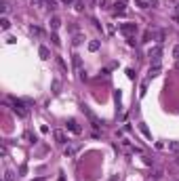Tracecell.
Returning a JSON list of instances; mask_svg holds the SVG:
<instances>
[{
    "label": "cell",
    "mask_w": 179,
    "mask_h": 181,
    "mask_svg": "<svg viewBox=\"0 0 179 181\" xmlns=\"http://www.w3.org/2000/svg\"><path fill=\"white\" fill-rule=\"evenodd\" d=\"M65 126H68V131H72L74 135H80V126H78L76 120H68V122H65Z\"/></svg>",
    "instance_id": "6"
},
{
    "label": "cell",
    "mask_w": 179,
    "mask_h": 181,
    "mask_svg": "<svg viewBox=\"0 0 179 181\" xmlns=\"http://www.w3.org/2000/svg\"><path fill=\"white\" fill-rule=\"evenodd\" d=\"M59 86H61V82L59 80H53V93H59Z\"/></svg>",
    "instance_id": "21"
},
{
    "label": "cell",
    "mask_w": 179,
    "mask_h": 181,
    "mask_svg": "<svg viewBox=\"0 0 179 181\" xmlns=\"http://www.w3.org/2000/svg\"><path fill=\"white\" fill-rule=\"evenodd\" d=\"M26 139H28L30 143H36V137L32 135V131H26Z\"/></svg>",
    "instance_id": "18"
},
{
    "label": "cell",
    "mask_w": 179,
    "mask_h": 181,
    "mask_svg": "<svg viewBox=\"0 0 179 181\" xmlns=\"http://www.w3.org/2000/svg\"><path fill=\"white\" fill-rule=\"evenodd\" d=\"M49 23H51V30L55 32V30H59V26H61V19L55 15V17H51V21H49Z\"/></svg>",
    "instance_id": "11"
},
{
    "label": "cell",
    "mask_w": 179,
    "mask_h": 181,
    "mask_svg": "<svg viewBox=\"0 0 179 181\" xmlns=\"http://www.w3.org/2000/svg\"><path fill=\"white\" fill-rule=\"evenodd\" d=\"M162 175H164V173H162V171H160V169H158V171H154V179H160V177H162Z\"/></svg>",
    "instance_id": "28"
},
{
    "label": "cell",
    "mask_w": 179,
    "mask_h": 181,
    "mask_svg": "<svg viewBox=\"0 0 179 181\" xmlns=\"http://www.w3.org/2000/svg\"><path fill=\"white\" fill-rule=\"evenodd\" d=\"M88 51H99V40H91V42H88Z\"/></svg>",
    "instance_id": "14"
},
{
    "label": "cell",
    "mask_w": 179,
    "mask_h": 181,
    "mask_svg": "<svg viewBox=\"0 0 179 181\" xmlns=\"http://www.w3.org/2000/svg\"><path fill=\"white\" fill-rule=\"evenodd\" d=\"M0 28H2V30H4V32H7V30H9V28H11V21H9V19H7V17H2V19H0Z\"/></svg>",
    "instance_id": "13"
},
{
    "label": "cell",
    "mask_w": 179,
    "mask_h": 181,
    "mask_svg": "<svg viewBox=\"0 0 179 181\" xmlns=\"http://www.w3.org/2000/svg\"><path fill=\"white\" fill-rule=\"evenodd\" d=\"M80 109H82V114L88 118V122H91V126H93V128H99V126H101V120H99V118L93 114V112H91V107H88V105H84V103H82V105H80Z\"/></svg>",
    "instance_id": "1"
},
{
    "label": "cell",
    "mask_w": 179,
    "mask_h": 181,
    "mask_svg": "<svg viewBox=\"0 0 179 181\" xmlns=\"http://www.w3.org/2000/svg\"><path fill=\"white\" fill-rule=\"evenodd\" d=\"M47 7H49L51 11H55V9H57V2H53V0H49V2H47Z\"/></svg>",
    "instance_id": "27"
},
{
    "label": "cell",
    "mask_w": 179,
    "mask_h": 181,
    "mask_svg": "<svg viewBox=\"0 0 179 181\" xmlns=\"http://www.w3.org/2000/svg\"><path fill=\"white\" fill-rule=\"evenodd\" d=\"M74 9H76V11H82V9H84V4H82V0H76V4H74Z\"/></svg>",
    "instance_id": "25"
},
{
    "label": "cell",
    "mask_w": 179,
    "mask_h": 181,
    "mask_svg": "<svg viewBox=\"0 0 179 181\" xmlns=\"http://www.w3.org/2000/svg\"><path fill=\"white\" fill-rule=\"evenodd\" d=\"M177 164H179V158H177Z\"/></svg>",
    "instance_id": "33"
},
{
    "label": "cell",
    "mask_w": 179,
    "mask_h": 181,
    "mask_svg": "<svg viewBox=\"0 0 179 181\" xmlns=\"http://www.w3.org/2000/svg\"><path fill=\"white\" fill-rule=\"evenodd\" d=\"M13 112L19 118H28V107H26L23 101H19V99H13Z\"/></svg>",
    "instance_id": "3"
},
{
    "label": "cell",
    "mask_w": 179,
    "mask_h": 181,
    "mask_svg": "<svg viewBox=\"0 0 179 181\" xmlns=\"http://www.w3.org/2000/svg\"><path fill=\"white\" fill-rule=\"evenodd\" d=\"M152 36H154V32H152V30H148V32L143 34V40H141V42H150V38H152Z\"/></svg>",
    "instance_id": "19"
},
{
    "label": "cell",
    "mask_w": 179,
    "mask_h": 181,
    "mask_svg": "<svg viewBox=\"0 0 179 181\" xmlns=\"http://www.w3.org/2000/svg\"><path fill=\"white\" fill-rule=\"evenodd\" d=\"M177 11H179V7H177Z\"/></svg>",
    "instance_id": "34"
},
{
    "label": "cell",
    "mask_w": 179,
    "mask_h": 181,
    "mask_svg": "<svg viewBox=\"0 0 179 181\" xmlns=\"http://www.w3.org/2000/svg\"><path fill=\"white\" fill-rule=\"evenodd\" d=\"M38 55H40V59H44V61H47V59H51V51H49L47 47H44V44L38 49Z\"/></svg>",
    "instance_id": "7"
},
{
    "label": "cell",
    "mask_w": 179,
    "mask_h": 181,
    "mask_svg": "<svg viewBox=\"0 0 179 181\" xmlns=\"http://www.w3.org/2000/svg\"><path fill=\"white\" fill-rule=\"evenodd\" d=\"M177 67H179V65H177Z\"/></svg>",
    "instance_id": "35"
},
{
    "label": "cell",
    "mask_w": 179,
    "mask_h": 181,
    "mask_svg": "<svg viewBox=\"0 0 179 181\" xmlns=\"http://www.w3.org/2000/svg\"><path fill=\"white\" fill-rule=\"evenodd\" d=\"M173 57L179 59V44H175V47H173Z\"/></svg>",
    "instance_id": "26"
},
{
    "label": "cell",
    "mask_w": 179,
    "mask_h": 181,
    "mask_svg": "<svg viewBox=\"0 0 179 181\" xmlns=\"http://www.w3.org/2000/svg\"><path fill=\"white\" fill-rule=\"evenodd\" d=\"M135 2H137L139 9H148V2H145V0H135Z\"/></svg>",
    "instance_id": "24"
},
{
    "label": "cell",
    "mask_w": 179,
    "mask_h": 181,
    "mask_svg": "<svg viewBox=\"0 0 179 181\" xmlns=\"http://www.w3.org/2000/svg\"><path fill=\"white\" fill-rule=\"evenodd\" d=\"M74 0H61V4H72Z\"/></svg>",
    "instance_id": "32"
},
{
    "label": "cell",
    "mask_w": 179,
    "mask_h": 181,
    "mask_svg": "<svg viewBox=\"0 0 179 181\" xmlns=\"http://www.w3.org/2000/svg\"><path fill=\"white\" fill-rule=\"evenodd\" d=\"M169 150L177 154V152H179V141H171V143H169Z\"/></svg>",
    "instance_id": "17"
},
{
    "label": "cell",
    "mask_w": 179,
    "mask_h": 181,
    "mask_svg": "<svg viewBox=\"0 0 179 181\" xmlns=\"http://www.w3.org/2000/svg\"><path fill=\"white\" fill-rule=\"evenodd\" d=\"M160 74V65H150V72H148V80L150 78H156Z\"/></svg>",
    "instance_id": "8"
},
{
    "label": "cell",
    "mask_w": 179,
    "mask_h": 181,
    "mask_svg": "<svg viewBox=\"0 0 179 181\" xmlns=\"http://www.w3.org/2000/svg\"><path fill=\"white\" fill-rule=\"evenodd\" d=\"M57 65H59V70H61V72H68V65H65V61H63L61 57H57Z\"/></svg>",
    "instance_id": "16"
},
{
    "label": "cell",
    "mask_w": 179,
    "mask_h": 181,
    "mask_svg": "<svg viewBox=\"0 0 179 181\" xmlns=\"http://www.w3.org/2000/svg\"><path fill=\"white\" fill-rule=\"evenodd\" d=\"M126 76H129V78L133 80V78H135V72H133V70H131V67H129V70H126Z\"/></svg>",
    "instance_id": "30"
},
{
    "label": "cell",
    "mask_w": 179,
    "mask_h": 181,
    "mask_svg": "<svg viewBox=\"0 0 179 181\" xmlns=\"http://www.w3.org/2000/svg\"><path fill=\"white\" fill-rule=\"evenodd\" d=\"M145 90H148V80H143V84H141V90H139V97H143V95H145Z\"/></svg>",
    "instance_id": "20"
},
{
    "label": "cell",
    "mask_w": 179,
    "mask_h": 181,
    "mask_svg": "<svg viewBox=\"0 0 179 181\" xmlns=\"http://www.w3.org/2000/svg\"><path fill=\"white\" fill-rule=\"evenodd\" d=\"M30 34H34V36H38V38H42V36H44V32H42L38 26H30Z\"/></svg>",
    "instance_id": "12"
},
{
    "label": "cell",
    "mask_w": 179,
    "mask_h": 181,
    "mask_svg": "<svg viewBox=\"0 0 179 181\" xmlns=\"http://www.w3.org/2000/svg\"><path fill=\"white\" fill-rule=\"evenodd\" d=\"M139 131L143 133V137H148V139L152 141V133H150V128H148V124H145V122H139Z\"/></svg>",
    "instance_id": "10"
},
{
    "label": "cell",
    "mask_w": 179,
    "mask_h": 181,
    "mask_svg": "<svg viewBox=\"0 0 179 181\" xmlns=\"http://www.w3.org/2000/svg\"><path fill=\"white\" fill-rule=\"evenodd\" d=\"M44 2H49V0H32V7H42Z\"/></svg>",
    "instance_id": "22"
},
{
    "label": "cell",
    "mask_w": 179,
    "mask_h": 181,
    "mask_svg": "<svg viewBox=\"0 0 179 181\" xmlns=\"http://www.w3.org/2000/svg\"><path fill=\"white\" fill-rule=\"evenodd\" d=\"M51 40H53L55 47H59V44H61V40H59V36H57V34H53V36H51Z\"/></svg>",
    "instance_id": "23"
},
{
    "label": "cell",
    "mask_w": 179,
    "mask_h": 181,
    "mask_svg": "<svg viewBox=\"0 0 179 181\" xmlns=\"http://www.w3.org/2000/svg\"><path fill=\"white\" fill-rule=\"evenodd\" d=\"M148 57H150V63L152 65H160V57H162V47L158 44V47H154L148 51Z\"/></svg>",
    "instance_id": "2"
},
{
    "label": "cell",
    "mask_w": 179,
    "mask_h": 181,
    "mask_svg": "<svg viewBox=\"0 0 179 181\" xmlns=\"http://www.w3.org/2000/svg\"><path fill=\"white\" fill-rule=\"evenodd\" d=\"M97 4H99V7H105V4H107V0H97Z\"/></svg>",
    "instance_id": "31"
},
{
    "label": "cell",
    "mask_w": 179,
    "mask_h": 181,
    "mask_svg": "<svg viewBox=\"0 0 179 181\" xmlns=\"http://www.w3.org/2000/svg\"><path fill=\"white\" fill-rule=\"evenodd\" d=\"M53 137H55V141L59 143V145H65V143H68V137H65V135H63V131H53Z\"/></svg>",
    "instance_id": "5"
},
{
    "label": "cell",
    "mask_w": 179,
    "mask_h": 181,
    "mask_svg": "<svg viewBox=\"0 0 179 181\" xmlns=\"http://www.w3.org/2000/svg\"><path fill=\"white\" fill-rule=\"evenodd\" d=\"M126 40H129V47H135V44H137V42H135V36H131V38H126Z\"/></svg>",
    "instance_id": "29"
},
{
    "label": "cell",
    "mask_w": 179,
    "mask_h": 181,
    "mask_svg": "<svg viewBox=\"0 0 179 181\" xmlns=\"http://www.w3.org/2000/svg\"><path fill=\"white\" fill-rule=\"evenodd\" d=\"M124 2L126 0H120V2L114 4V15H124Z\"/></svg>",
    "instance_id": "9"
},
{
    "label": "cell",
    "mask_w": 179,
    "mask_h": 181,
    "mask_svg": "<svg viewBox=\"0 0 179 181\" xmlns=\"http://www.w3.org/2000/svg\"><path fill=\"white\" fill-rule=\"evenodd\" d=\"M72 63H74L76 70H80V63H82V61H80V55H76V53H74V55H72Z\"/></svg>",
    "instance_id": "15"
},
{
    "label": "cell",
    "mask_w": 179,
    "mask_h": 181,
    "mask_svg": "<svg viewBox=\"0 0 179 181\" xmlns=\"http://www.w3.org/2000/svg\"><path fill=\"white\" fill-rule=\"evenodd\" d=\"M120 32H122L126 38H131L133 34L137 32V23H120Z\"/></svg>",
    "instance_id": "4"
}]
</instances>
